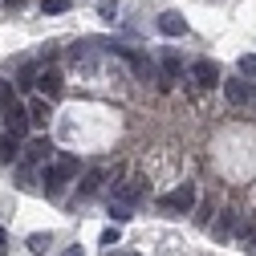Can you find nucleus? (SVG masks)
Returning a JSON list of instances; mask_svg holds the SVG:
<instances>
[{
    "mask_svg": "<svg viewBox=\"0 0 256 256\" xmlns=\"http://www.w3.org/2000/svg\"><path fill=\"white\" fill-rule=\"evenodd\" d=\"M158 66H163V82H171V78L183 70V61H179L175 53H163V57H158Z\"/></svg>",
    "mask_w": 256,
    "mask_h": 256,
    "instance_id": "4468645a",
    "label": "nucleus"
},
{
    "mask_svg": "<svg viewBox=\"0 0 256 256\" xmlns=\"http://www.w3.org/2000/svg\"><path fill=\"white\" fill-rule=\"evenodd\" d=\"M33 90L41 94L45 102H53V98H61V90H66V82H61V70H53V66H45V70L37 74V82H33Z\"/></svg>",
    "mask_w": 256,
    "mask_h": 256,
    "instance_id": "f03ea898",
    "label": "nucleus"
},
{
    "mask_svg": "<svg viewBox=\"0 0 256 256\" xmlns=\"http://www.w3.org/2000/svg\"><path fill=\"white\" fill-rule=\"evenodd\" d=\"M61 256H86V252H82V248L74 244V248H66V252H61Z\"/></svg>",
    "mask_w": 256,
    "mask_h": 256,
    "instance_id": "5701e85b",
    "label": "nucleus"
},
{
    "mask_svg": "<svg viewBox=\"0 0 256 256\" xmlns=\"http://www.w3.org/2000/svg\"><path fill=\"white\" fill-rule=\"evenodd\" d=\"M49 244H53V236H49V232H33V236H28V252H37V256H41Z\"/></svg>",
    "mask_w": 256,
    "mask_h": 256,
    "instance_id": "2eb2a0df",
    "label": "nucleus"
},
{
    "mask_svg": "<svg viewBox=\"0 0 256 256\" xmlns=\"http://www.w3.org/2000/svg\"><path fill=\"white\" fill-rule=\"evenodd\" d=\"M4 4H8V8H16V4H20V0H4Z\"/></svg>",
    "mask_w": 256,
    "mask_h": 256,
    "instance_id": "393cba45",
    "label": "nucleus"
},
{
    "mask_svg": "<svg viewBox=\"0 0 256 256\" xmlns=\"http://www.w3.org/2000/svg\"><path fill=\"white\" fill-rule=\"evenodd\" d=\"M4 248H8V232H4V228H0V252H4Z\"/></svg>",
    "mask_w": 256,
    "mask_h": 256,
    "instance_id": "b1692460",
    "label": "nucleus"
},
{
    "mask_svg": "<svg viewBox=\"0 0 256 256\" xmlns=\"http://www.w3.org/2000/svg\"><path fill=\"white\" fill-rule=\"evenodd\" d=\"M37 74H41L37 66H24V70H20V90H33V82H37Z\"/></svg>",
    "mask_w": 256,
    "mask_h": 256,
    "instance_id": "f3484780",
    "label": "nucleus"
},
{
    "mask_svg": "<svg viewBox=\"0 0 256 256\" xmlns=\"http://www.w3.org/2000/svg\"><path fill=\"white\" fill-rule=\"evenodd\" d=\"M66 8H70V0H45V4H41V12H49V16L66 12Z\"/></svg>",
    "mask_w": 256,
    "mask_h": 256,
    "instance_id": "6ab92c4d",
    "label": "nucleus"
},
{
    "mask_svg": "<svg viewBox=\"0 0 256 256\" xmlns=\"http://www.w3.org/2000/svg\"><path fill=\"white\" fill-rule=\"evenodd\" d=\"M158 33H163V37H183L187 33L183 12H163V16H158Z\"/></svg>",
    "mask_w": 256,
    "mask_h": 256,
    "instance_id": "0eeeda50",
    "label": "nucleus"
},
{
    "mask_svg": "<svg viewBox=\"0 0 256 256\" xmlns=\"http://www.w3.org/2000/svg\"><path fill=\"white\" fill-rule=\"evenodd\" d=\"M49 118H53V106H49L45 98H37L33 106H28V122H37V126H45Z\"/></svg>",
    "mask_w": 256,
    "mask_h": 256,
    "instance_id": "f8f14e48",
    "label": "nucleus"
},
{
    "mask_svg": "<svg viewBox=\"0 0 256 256\" xmlns=\"http://www.w3.org/2000/svg\"><path fill=\"white\" fill-rule=\"evenodd\" d=\"M98 12H102L106 20H114V16H118V0H102V4H98Z\"/></svg>",
    "mask_w": 256,
    "mask_h": 256,
    "instance_id": "412c9836",
    "label": "nucleus"
},
{
    "mask_svg": "<svg viewBox=\"0 0 256 256\" xmlns=\"http://www.w3.org/2000/svg\"><path fill=\"white\" fill-rule=\"evenodd\" d=\"M74 175H78V158H74V154H57L53 163L41 167V187L49 191V196H57V191L66 187Z\"/></svg>",
    "mask_w": 256,
    "mask_h": 256,
    "instance_id": "f257e3e1",
    "label": "nucleus"
},
{
    "mask_svg": "<svg viewBox=\"0 0 256 256\" xmlns=\"http://www.w3.org/2000/svg\"><path fill=\"white\" fill-rule=\"evenodd\" d=\"M236 240H240V248L256 252V220H244V224H240V228H236Z\"/></svg>",
    "mask_w": 256,
    "mask_h": 256,
    "instance_id": "9d476101",
    "label": "nucleus"
},
{
    "mask_svg": "<svg viewBox=\"0 0 256 256\" xmlns=\"http://www.w3.org/2000/svg\"><path fill=\"white\" fill-rule=\"evenodd\" d=\"M118 256H138V252H118Z\"/></svg>",
    "mask_w": 256,
    "mask_h": 256,
    "instance_id": "a878e982",
    "label": "nucleus"
},
{
    "mask_svg": "<svg viewBox=\"0 0 256 256\" xmlns=\"http://www.w3.org/2000/svg\"><path fill=\"white\" fill-rule=\"evenodd\" d=\"M236 212H220V220H216V236H232L236 232Z\"/></svg>",
    "mask_w": 256,
    "mask_h": 256,
    "instance_id": "ddd939ff",
    "label": "nucleus"
},
{
    "mask_svg": "<svg viewBox=\"0 0 256 256\" xmlns=\"http://www.w3.org/2000/svg\"><path fill=\"white\" fill-rule=\"evenodd\" d=\"M4 130H8V138H20V134L28 130V110H24L16 98L4 106Z\"/></svg>",
    "mask_w": 256,
    "mask_h": 256,
    "instance_id": "7ed1b4c3",
    "label": "nucleus"
},
{
    "mask_svg": "<svg viewBox=\"0 0 256 256\" xmlns=\"http://www.w3.org/2000/svg\"><path fill=\"white\" fill-rule=\"evenodd\" d=\"M191 78H196L200 90H212V86H220V66L216 61H196V66H191Z\"/></svg>",
    "mask_w": 256,
    "mask_h": 256,
    "instance_id": "423d86ee",
    "label": "nucleus"
},
{
    "mask_svg": "<svg viewBox=\"0 0 256 256\" xmlns=\"http://www.w3.org/2000/svg\"><path fill=\"white\" fill-rule=\"evenodd\" d=\"M118 236H122V232H118V228H114V224H110V228H106V232H102V244H106V248H110V244H118Z\"/></svg>",
    "mask_w": 256,
    "mask_h": 256,
    "instance_id": "4be33fe9",
    "label": "nucleus"
},
{
    "mask_svg": "<svg viewBox=\"0 0 256 256\" xmlns=\"http://www.w3.org/2000/svg\"><path fill=\"white\" fill-rule=\"evenodd\" d=\"M224 94H228V102H236V106L252 102V86H248V82H240V78H232V82H224Z\"/></svg>",
    "mask_w": 256,
    "mask_h": 256,
    "instance_id": "6e6552de",
    "label": "nucleus"
},
{
    "mask_svg": "<svg viewBox=\"0 0 256 256\" xmlns=\"http://www.w3.org/2000/svg\"><path fill=\"white\" fill-rule=\"evenodd\" d=\"M106 183V171H86V179H82V187H78V196L86 200V196H94V191H98Z\"/></svg>",
    "mask_w": 256,
    "mask_h": 256,
    "instance_id": "9b49d317",
    "label": "nucleus"
},
{
    "mask_svg": "<svg viewBox=\"0 0 256 256\" xmlns=\"http://www.w3.org/2000/svg\"><path fill=\"white\" fill-rule=\"evenodd\" d=\"M110 220H114V228H118V224H126V220H130V208L114 204V208H110Z\"/></svg>",
    "mask_w": 256,
    "mask_h": 256,
    "instance_id": "aec40b11",
    "label": "nucleus"
},
{
    "mask_svg": "<svg viewBox=\"0 0 256 256\" xmlns=\"http://www.w3.org/2000/svg\"><path fill=\"white\" fill-rule=\"evenodd\" d=\"M240 74L244 78H256V53H244L240 57Z\"/></svg>",
    "mask_w": 256,
    "mask_h": 256,
    "instance_id": "a211bd4d",
    "label": "nucleus"
},
{
    "mask_svg": "<svg viewBox=\"0 0 256 256\" xmlns=\"http://www.w3.org/2000/svg\"><path fill=\"white\" fill-rule=\"evenodd\" d=\"M12 158H16V138L0 134V163H12Z\"/></svg>",
    "mask_w": 256,
    "mask_h": 256,
    "instance_id": "dca6fc26",
    "label": "nucleus"
},
{
    "mask_svg": "<svg viewBox=\"0 0 256 256\" xmlns=\"http://www.w3.org/2000/svg\"><path fill=\"white\" fill-rule=\"evenodd\" d=\"M163 208L167 212H191L196 208V183H179L171 196H163Z\"/></svg>",
    "mask_w": 256,
    "mask_h": 256,
    "instance_id": "20e7f679",
    "label": "nucleus"
},
{
    "mask_svg": "<svg viewBox=\"0 0 256 256\" xmlns=\"http://www.w3.org/2000/svg\"><path fill=\"white\" fill-rule=\"evenodd\" d=\"M53 158V142L49 138H28V146H24V167H45Z\"/></svg>",
    "mask_w": 256,
    "mask_h": 256,
    "instance_id": "39448f33",
    "label": "nucleus"
},
{
    "mask_svg": "<svg viewBox=\"0 0 256 256\" xmlns=\"http://www.w3.org/2000/svg\"><path fill=\"white\" fill-rule=\"evenodd\" d=\"M142 187H146V183H138V179H130V183H118V187H114V200H118L122 208H130V204L142 196Z\"/></svg>",
    "mask_w": 256,
    "mask_h": 256,
    "instance_id": "1a4fd4ad",
    "label": "nucleus"
}]
</instances>
